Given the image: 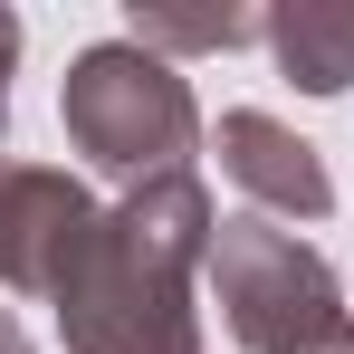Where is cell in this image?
Segmentation results:
<instances>
[{"label": "cell", "mask_w": 354, "mask_h": 354, "mask_svg": "<svg viewBox=\"0 0 354 354\" xmlns=\"http://www.w3.org/2000/svg\"><path fill=\"white\" fill-rule=\"evenodd\" d=\"M211 153H221V173L259 201V221H326L335 211V182H326V163H316V144L306 134H288L278 115H259V106H230L221 115V134H211Z\"/></svg>", "instance_id": "5"}, {"label": "cell", "mask_w": 354, "mask_h": 354, "mask_svg": "<svg viewBox=\"0 0 354 354\" xmlns=\"http://www.w3.org/2000/svg\"><path fill=\"white\" fill-rule=\"evenodd\" d=\"M201 278L221 297V326L239 335V354H354V306L306 230L239 211V221H221Z\"/></svg>", "instance_id": "3"}, {"label": "cell", "mask_w": 354, "mask_h": 354, "mask_svg": "<svg viewBox=\"0 0 354 354\" xmlns=\"http://www.w3.org/2000/svg\"><path fill=\"white\" fill-rule=\"evenodd\" d=\"M58 124H67V144L106 182H124V192H144L163 173H192V153H201L192 77L173 58H153V48H134V39H96V48L67 58Z\"/></svg>", "instance_id": "2"}, {"label": "cell", "mask_w": 354, "mask_h": 354, "mask_svg": "<svg viewBox=\"0 0 354 354\" xmlns=\"http://www.w3.org/2000/svg\"><path fill=\"white\" fill-rule=\"evenodd\" d=\"M124 39L153 58H211V48H268V10H173V0H134Z\"/></svg>", "instance_id": "7"}, {"label": "cell", "mask_w": 354, "mask_h": 354, "mask_svg": "<svg viewBox=\"0 0 354 354\" xmlns=\"http://www.w3.org/2000/svg\"><path fill=\"white\" fill-rule=\"evenodd\" d=\"M10 67H19V19L0 10V124H10Z\"/></svg>", "instance_id": "8"}, {"label": "cell", "mask_w": 354, "mask_h": 354, "mask_svg": "<svg viewBox=\"0 0 354 354\" xmlns=\"http://www.w3.org/2000/svg\"><path fill=\"white\" fill-rule=\"evenodd\" d=\"M211 192L201 173H163L124 192L115 211H96L86 249L58 278V335L67 354H201V268H211Z\"/></svg>", "instance_id": "1"}, {"label": "cell", "mask_w": 354, "mask_h": 354, "mask_svg": "<svg viewBox=\"0 0 354 354\" xmlns=\"http://www.w3.org/2000/svg\"><path fill=\"white\" fill-rule=\"evenodd\" d=\"M268 58L306 96H345L354 86V0H288V10H268Z\"/></svg>", "instance_id": "6"}, {"label": "cell", "mask_w": 354, "mask_h": 354, "mask_svg": "<svg viewBox=\"0 0 354 354\" xmlns=\"http://www.w3.org/2000/svg\"><path fill=\"white\" fill-rule=\"evenodd\" d=\"M0 354H29V335H19V316L0 306Z\"/></svg>", "instance_id": "9"}, {"label": "cell", "mask_w": 354, "mask_h": 354, "mask_svg": "<svg viewBox=\"0 0 354 354\" xmlns=\"http://www.w3.org/2000/svg\"><path fill=\"white\" fill-rule=\"evenodd\" d=\"M86 230H96V192L77 173L0 153V288L10 297H58Z\"/></svg>", "instance_id": "4"}]
</instances>
